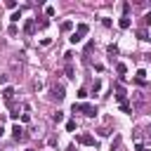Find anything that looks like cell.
Returning <instances> with one entry per match:
<instances>
[{
    "label": "cell",
    "mask_w": 151,
    "mask_h": 151,
    "mask_svg": "<svg viewBox=\"0 0 151 151\" xmlns=\"http://www.w3.org/2000/svg\"><path fill=\"white\" fill-rule=\"evenodd\" d=\"M68 40H71V42H73V45H78V42H80V40H83V38H80V35H78V33H73V35H71V38H68Z\"/></svg>",
    "instance_id": "20"
},
{
    "label": "cell",
    "mask_w": 151,
    "mask_h": 151,
    "mask_svg": "<svg viewBox=\"0 0 151 151\" xmlns=\"http://www.w3.org/2000/svg\"><path fill=\"white\" fill-rule=\"evenodd\" d=\"M52 120H54V123H61V120H64V113H61V111H57V113L52 116Z\"/></svg>",
    "instance_id": "18"
},
{
    "label": "cell",
    "mask_w": 151,
    "mask_h": 151,
    "mask_svg": "<svg viewBox=\"0 0 151 151\" xmlns=\"http://www.w3.org/2000/svg\"><path fill=\"white\" fill-rule=\"evenodd\" d=\"M142 24H144V26H146V24H151V12H146V14L142 17Z\"/></svg>",
    "instance_id": "22"
},
{
    "label": "cell",
    "mask_w": 151,
    "mask_h": 151,
    "mask_svg": "<svg viewBox=\"0 0 151 151\" xmlns=\"http://www.w3.org/2000/svg\"><path fill=\"white\" fill-rule=\"evenodd\" d=\"M5 7H7V9H17V2H14V0H7Z\"/></svg>",
    "instance_id": "23"
},
{
    "label": "cell",
    "mask_w": 151,
    "mask_h": 151,
    "mask_svg": "<svg viewBox=\"0 0 151 151\" xmlns=\"http://www.w3.org/2000/svg\"><path fill=\"white\" fill-rule=\"evenodd\" d=\"M130 24H132V21H130V17H120V19H118V26H120L123 31H127V28H130Z\"/></svg>",
    "instance_id": "9"
},
{
    "label": "cell",
    "mask_w": 151,
    "mask_h": 151,
    "mask_svg": "<svg viewBox=\"0 0 151 151\" xmlns=\"http://www.w3.org/2000/svg\"><path fill=\"white\" fill-rule=\"evenodd\" d=\"M9 19H12V21H19V19H21V12H14V14L9 17Z\"/></svg>",
    "instance_id": "30"
},
{
    "label": "cell",
    "mask_w": 151,
    "mask_h": 151,
    "mask_svg": "<svg viewBox=\"0 0 151 151\" xmlns=\"http://www.w3.org/2000/svg\"><path fill=\"white\" fill-rule=\"evenodd\" d=\"M106 50H109V54H111V57H116V54H118V47H116V45H109Z\"/></svg>",
    "instance_id": "21"
},
{
    "label": "cell",
    "mask_w": 151,
    "mask_h": 151,
    "mask_svg": "<svg viewBox=\"0 0 151 151\" xmlns=\"http://www.w3.org/2000/svg\"><path fill=\"white\" fill-rule=\"evenodd\" d=\"M47 26H50L47 19H40V21H38V28H47Z\"/></svg>",
    "instance_id": "25"
},
{
    "label": "cell",
    "mask_w": 151,
    "mask_h": 151,
    "mask_svg": "<svg viewBox=\"0 0 151 151\" xmlns=\"http://www.w3.org/2000/svg\"><path fill=\"white\" fill-rule=\"evenodd\" d=\"M76 33H78L80 38H85V35L90 33V26H87V24H78V26H76Z\"/></svg>",
    "instance_id": "8"
},
{
    "label": "cell",
    "mask_w": 151,
    "mask_h": 151,
    "mask_svg": "<svg viewBox=\"0 0 151 151\" xmlns=\"http://www.w3.org/2000/svg\"><path fill=\"white\" fill-rule=\"evenodd\" d=\"M9 109H12V113H9V118H19V109H17L14 104H9Z\"/></svg>",
    "instance_id": "17"
},
{
    "label": "cell",
    "mask_w": 151,
    "mask_h": 151,
    "mask_svg": "<svg viewBox=\"0 0 151 151\" xmlns=\"http://www.w3.org/2000/svg\"><path fill=\"white\" fill-rule=\"evenodd\" d=\"M78 97H80V99H85V97H87V90H85V87H80V90H78Z\"/></svg>",
    "instance_id": "28"
},
{
    "label": "cell",
    "mask_w": 151,
    "mask_h": 151,
    "mask_svg": "<svg viewBox=\"0 0 151 151\" xmlns=\"http://www.w3.org/2000/svg\"><path fill=\"white\" fill-rule=\"evenodd\" d=\"M66 97V92H64V85H52V90H50V99H57V101H61Z\"/></svg>",
    "instance_id": "2"
},
{
    "label": "cell",
    "mask_w": 151,
    "mask_h": 151,
    "mask_svg": "<svg viewBox=\"0 0 151 151\" xmlns=\"http://www.w3.org/2000/svg\"><path fill=\"white\" fill-rule=\"evenodd\" d=\"M144 151H146V149H144Z\"/></svg>",
    "instance_id": "32"
},
{
    "label": "cell",
    "mask_w": 151,
    "mask_h": 151,
    "mask_svg": "<svg viewBox=\"0 0 151 151\" xmlns=\"http://www.w3.org/2000/svg\"><path fill=\"white\" fill-rule=\"evenodd\" d=\"M127 12H130V5H127V2H123V17H127Z\"/></svg>",
    "instance_id": "29"
},
{
    "label": "cell",
    "mask_w": 151,
    "mask_h": 151,
    "mask_svg": "<svg viewBox=\"0 0 151 151\" xmlns=\"http://www.w3.org/2000/svg\"><path fill=\"white\" fill-rule=\"evenodd\" d=\"M45 14H47V17H54V7L47 5V7H45Z\"/></svg>",
    "instance_id": "24"
},
{
    "label": "cell",
    "mask_w": 151,
    "mask_h": 151,
    "mask_svg": "<svg viewBox=\"0 0 151 151\" xmlns=\"http://www.w3.org/2000/svg\"><path fill=\"white\" fill-rule=\"evenodd\" d=\"M71 28H73V21H64V24H61V31H64V33H68Z\"/></svg>",
    "instance_id": "15"
},
{
    "label": "cell",
    "mask_w": 151,
    "mask_h": 151,
    "mask_svg": "<svg viewBox=\"0 0 151 151\" xmlns=\"http://www.w3.org/2000/svg\"><path fill=\"white\" fill-rule=\"evenodd\" d=\"M76 142H78V144H83V146H97V139H94L92 134H87V132L76 134Z\"/></svg>",
    "instance_id": "1"
},
{
    "label": "cell",
    "mask_w": 151,
    "mask_h": 151,
    "mask_svg": "<svg viewBox=\"0 0 151 151\" xmlns=\"http://www.w3.org/2000/svg\"><path fill=\"white\" fill-rule=\"evenodd\" d=\"M99 90H101V80H99V78H97V80H94V83H92V94H97V92H99Z\"/></svg>",
    "instance_id": "14"
},
{
    "label": "cell",
    "mask_w": 151,
    "mask_h": 151,
    "mask_svg": "<svg viewBox=\"0 0 151 151\" xmlns=\"http://www.w3.org/2000/svg\"><path fill=\"white\" fill-rule=\"evenodd\" d=\"M66 76H68V78H76V68H73L71 61H66Z\"/></svg>",
    "instance_id": "12"
},
{
    "label": "cell",
    "mask_w": 151,
    "mask_h": 151,
    "mask_svg": "<svg viewBox=\"0 0 151 151\" xmlns=\"http://www.w3.org/2000/svg\"><path fill=\"white\" fill-rule=\"evenodd\" d=\"M24 33H26V35H33V33H35V19H26V24H24Z\"/></svg>",
    "instance_id": "5"
},
{
    "label": "cell",
    "mask_w": 151,
    "mask_h": 151,
    "mask_svg": "<svg viewBox=\"0 0 151 151\" xmlns=\"http://www.w3.org/2000/svg\"><path fill=\"white\" fill-rule=\"evenodd\" d=\"M137 38H139V40H149V35H146V31H137Z\"/></svg>",
    "instance_id": "26"
},
{
    "label": "cell",
    "mask_w": 151,
    "mask_h": 151,
    "mask_svg": "<svg viewBox=\"0 0 151 151\" xmlns=\"http://www.w3.org/2000/svg\"><path fill=\"white\" fill-rule=\"evenodd\" d=\"M116 99L123 104V101H127V92H125V87L123 85H116Z\"/></svg>",
    "instance_id": "6"
},
{
    "label": "cell",
    "mask_w": 151,
    "mask_h": 151,
    "mask_svg": "<svg viewBox=\"0 0 151 151\" xmlns=\"http://www.w3.org/2000/svg\"><path fill=\"white\" fill-rule=\"evenodd\" d=\"M116 73H118V76L123 78V76L127 73V66H125V64H118V66H116Z\"/></svg>",
    "instance_id": "13"
},
{
    "label": "cell",
    "mask_w": 151,
    "mask_h": 151,
    "mask_svg": "<svg viewBox=\"0 0 151 151\" xmlns=\"http://www.w3.org/2000/svg\"><path fill=\"white\" fill-rule=\"evenodd\" d=\"M149 40H151V38H149Z\"/></svg>",
    "instance_id": "31"
},
{
    "label": "cell",
    "mask_w": 151,
    "mask_h": 151,
    "mask_svg": "<svg viewBox=\"0 0 151 151\" xmlns=\"http://www.w3.org/2000/svg\"><path fill=\"white\" fill-rule=\"evenodd\" d=\"M12 132H14V139H17V142H26V132H24V127H21V125H14V127H12Z\"/></svg>",
    "instance_id": "4"
},
{
    "label": "cell",
    "mask_w": 151,
    "mask_h": 151,
    "mask_svg": "<svg viewBox=\"0 0 151 151\" xmlns=\"http://www.w3.org/2000/svg\"><path fill=\"white\" fill-rule=\"evenodd\" d=\"M2 99H5L7 104H12V101H14V87H5V90H2Z\"/></svg>",
    "instance_id": "7"
},
{
    "label": "cell",
    "mask_w": 151,
    "mask_h": 151,
    "mask_svg": "<svg viewBox=\"0 0 151 151\" xmlns=\"http://www.w3.org/2000/svg\"><path fill=\"white\" fill-rule=\"evenodd\" d=\"M78 111H83V113L90 116V118L97 116V106H92V104H78Z\"/></svg>",
    "instance_id": "3"
},
{
    "label": "cell",
    "mask_w": 151,
    "mask_h": 151,
    "mask_svg": "<svg viewBox=\"0 0 151 151\" xmlns=\"http://www.w3.org/2000/svg\"><path fill=\"white\" fill-rule=\"evenodd\" d=\"M120 144H123V139H120V134H116V137H113V142H111V151H118V149H120Z\"/></svg>",
    "instance_id": "11"
},
{
    "label": "cell",
    "mask_w": 151,
    "mask_h": 151,
    "mask_svg": "<svg viewBox=\"0 0 151 151\" xmlns=\"http://www.w3.org/2000/svg\"><path fill=\"white\" fill-rule=\"evenodd\" d=\"M120 111H123V113H132V106H130L127 101H123V104H120Z\"/></svg>",
    "instance_id": "16"
},
{
    "label": "cell",
    "mask_w": 151,
    "mask_h": 151,
    "mask_svg": "<svg viewBox=\"0 0 151 151\" xmlns=\"http://www.w3.org/2000/svg\"><path fill=\"white\" fill-rule=\"evenodd\" d=\"M66 130L73 132V130H76V120H68V123H66Z\"/></svg>",
    "instance_id": "27"
},
{
    "label": "cell",
    "mask_w": 151,
    "mask_h": 151,
    "mask_svg": "<svg viewBox=\"0 0 151 151\" xmlns=\"http://www.w3.org/2000/svg\"><path fill=\"white\" fill-rule=\"evenodd\" d=\"M7 33H9V35H17V33H19V28H17V24H12V26L7 28Z\"/></svg>",
    "instance_id": "19"
},
{
    "label": "cell",
    "mask_w": 151,
    "mask_h": 151,
    "mask_svg": "<svg viewBox=\"0 0 151 151\" xmlns=\"http://www.w3.org/2000/svg\"><path fill=\"white\" fill-rule=\"evenodd\" d=\"M134 80H137L139 85H144V80H146V71H144V68H139V71L134 73Z\"/></svg>",
    "instance_id": "10"
}]
</instances>
